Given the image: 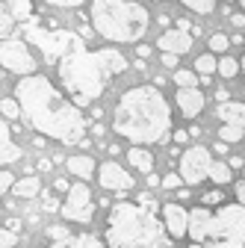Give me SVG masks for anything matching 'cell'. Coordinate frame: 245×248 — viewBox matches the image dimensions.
<instances>
[{"mask_svg": "<svg viewBox=\"0 0 245 248\" xmlns=\"http://www.w3.org/2000/svg\"><path fill=\"white\" fill-rule=\"evenodd\" d=\"M15 104L30 127L62 145H77L86 139L89 121L45 74H30L15 83Z\"/></svg>", "mask_w": 245, "mask_h": 248, "instance_id": "1", "label": "cell"}, {"mask_svg": "<svg viewBox=\"0 0 245 248\" xmlns=\"http://www.w3.org/2000/svg\"><path fill=\"white\" fill-rule=\"evenodd\" d=\"M127 71V59L118 47H101V50H77L68 53L56 62V74H59V92L77 107L95 104L104 89L109 86L112 77Z\"/></svg>", "mask_w": 245, "mask_h": 248, "instance_id": "2", "label": "cell"}, {"mask_svg": "<svg viewBox=\"0 0 245 248\" xmlns=\"http://www.w3.org/2000/svg\"><path fill=\"white\" fill-rule=\"evenodd\" d=\"M112 130L136 148L154 145L171 130V107L154 86H133L118 98L112 112Z\"/></svg>", "mask_w": 245, "mask_h": 248, "instance_id": "3", "label": "cell"}, {"mask_svg": "<svg viewBox=\"0 0 245 248\" xmlns=\"http://www.w3.org/2000/svg\"><path fill=\"white\" fill-rule=\"evenodd\" d=\"M104 245L107 248H174L157 216L130 201H118L109 210Z\"/></svg>", "mask_w": 245, "mask_h": 248, "instance_id": "4", "label": "cell"}, {"mask_svg": "<svg viewBox=\"0 0 245 248\" xmlns=\"http://www.w3.org/2000/svg\"><path fill=\"white\" fill-rule=\"evenodd\" d=\"M89 18H92L95 33L115 45L139 42L151 27L148 9L136 0H92Z\"/></svg>", "mask_w": 245, "mask_h": 248, "instance_id": "5", "label": "cell"}, {"mask_svg": "<svg viewBox=\"0 0 245 248\" xmlns=\"http://www.w3.org/2000/svg\"><path fill=\"white\" fill-rule=\"evenodd\" d=\"M186 233L192 245L207 242H245V207L239 201L222 204L219 210L210 207H192Z\"/></svg>", "mask_w": 245, "mask_h": 248, "instance_id": "6", "label": "cell"}, {"mask_svg": "<svg viewBox=\"0 0 245 248\" xmlns=\"http://www.w3.org/2000/svg\"><path fill=\"white\" fill-rule=\"evenodd\" d=\"M27 45H36L42 53H45V62H59L62 56L68 53H77V50H86V42L80 33H74V30H45V27H27Z\"/></svg>", "mask_w": 245, "mask_h": 248, "instance_id": "7", "label": "cell"}, {"mask_svg": "<svg viewBox=\"0 0 245 248\" xmlns=\"http://www.w3.org/2000/svg\"><path fill=\"white\" fill-rule=\"evenodd\" d=\"M0 65L12 74L30 77V74H36L39 62L30 53V45L24 39H0Z\"/></svg>", "mask_w": 245, "mask_h": 248, "instance_id": "8", "label": "cell"}, {"mask_svg": "<svg viewBox=\"0 0 245 248\" xmlns=\"http://www.w3.org/2000/svg\"><path fill=\"white\" fill-rule=\"evenodd\" d=\"M59 213H62V219H68V222L89 225L95 219V201H92L89 186L86 183H71L68 192H65V201L59 204Z\"/></svg>", "mask_w": 245, "mask_h": 248, "instance_id": "9", "label": "cell"}, {"mask_svg": "<svg viewBox=\"0 0 245 248\" xmlns=\"http://www.w3.org/2000/svg\"><path fill=\"white\" fill-rule=\"evenodd\" d=\"M210 151L204 145H189L186 151L180 154V163H177V174L183 180V186H198L207 180V171H210Z\"/></svg>", "mask_w": 245, "mask_h": 248, "instance_id": "10", "label": "cell"}, {"mask_svg": "<svg viewBox=\"0 0 245 248\" xmlns=\"http://www.w3.org/2000/svg\"><path fill=\"white\" fill-rule=\"evenodd\" d=\"M98 183L104 186V189L115 192L118 198L124 195L127 189H133V186H136L133 174H130L127 169H121L115 160H107V163H101V166H98Z\"/></svg>", "mask_w": 245, "mask_h": 248, "instance_id": "11", "label": "cell"}, {"mask_svg": "<svg viewBox=\"0 0 245 248\" xmlns=\"http://www.w3.org/2000/svg\"><path fill=\"white\" fill-rule=\"evenodd\" d=\"M160 216H163V228L168 233V239H183L186 236V222H189V210L180 207L177 201H168L160 207Z\"/></svg>", "mask_w": 245, "mask_h": 248, "instance_id": "12", "label": "cell"}, {"mask_svg": "<svg viewBox=\"0 0 245 248\" xmlns=\"http://www.w3.org/2000/svg\"><path fill=\"white\" fill-rule=\"evenodd\" d=\"M47 236H53L50 248H107L104 239H98L95 233H77V236H71L65 228H50Z\"/></svg>", "mask_w": 245, "mask_h": 248, "instance_id": "13", "label": "cell"}, {"mask_svg": "<svg viewBox=\"0 0 245 248\" xmlns=\"http://www.w3.org/2000/svg\"><path fill=\"white\" fill-rule=\"evenodd\" d=\"M157 47L163 53H171V56H183L192 50V36L189 33H180V30H166V33L157 39Z\"/></svg>", "mask_w": 245, "mask_h": 248, "instance_id": "14", "label": "cell"}, {"mask_svg": "<svg viewBox=\"0 0 245 248\" xmlns=\"http://www.w3.org/2000/svg\"><path fill=\"white\" fill-rule=\"evenodd\" d=\"M177 109L183 112V118H198L201 109H204V92L195 86V89H177Z\"/></svg>", "mask_w": 245, "mask_h": 248, "instance_id": "15", "label": "cell"}, {"mask_svg": "<svg viewBox=\"0 0 245 248\" xmlns=\"http://www.w3.org/2000/svg\"><path fill=\"white\" fill-rule=\"evenodd\" d=\"M24 157V151L21 145H15L12 139V127L0 118V166H6V163H18Z\"/></svg>", "mask_w": 245, "mask_h": 248, "instance_id": "16", "label": "cell"}, {"mask_svg": "<svg viewBox=\"0 0 245 248\" xmlns=\"http://www.w3.org/2000/svg\"><path fill=\"white\" fill-rule=\"evenodd\" d=\"M216 118L225 124H233V127H245V104L239 101H225L216 107Z\"/></svg>", "mask_w": 245, "mask_h": 248, "instance_id": "17", "label": "cell"}, {"mask_svg": "<svg viewBox=\"0 0 245 248\" xmlns=\"http://www.w3.org/2000/svg\"><path fill=\"white\" fill-rule=\"evenodd\" d=\"M95 160H92V157H83V154H80V157H77V154H74V157H68V171L74 174V177H80V183H86V180H92V177H95Z\"/></svg>", "mask_w": 245, "mask_h": 248, "instance_id": "18", "label": "cell"}, {"mask_svg": "<svg viewBox=\"0 0 245 248\" xmlns=\"http://www.w3.org/2000/svg\"><path fill=\"white\" fill-rule=\"evenodd\" d=\"M39 189H42V180H39L36 174H27V177H21V180H15V183H12V192H15L18 198H24V201L36 198V195H39Z\"/></svg>", "mask_w": 245, "mask_h": 248, "instance_id": "19", "label": "cell"}, {"mask_svg": "<svg viewBox=\"0 0 245 248\" xmlns=\"http://www.w3.org/2000/svg\"><path fill=\"white\" fill-rule=\"evenodd\" d=\"M127 160H130V166L133 169H139V171H145V174H151V169H154V154H151L148 148H130L127 151Z\"/></svg>", "mask_w": 245, "mask_h": 248, "instance_id": "20", "label": "cell"}, {"mask_svg": "<svg viewBox=\"0 0 245 248\" xmlns=\"http://www.w3.org/2000/svg\"><path fill=\"white\" fill-rule=\"evenodd\" d=\"M15 27H18V21H15V15H12L9 3H6V0H0V39H12Z\"/></svg>", "mask_w": 245, "mask_h": 248, "instance_id": "21", "label": "cell"}, {"mask_svg": "<svg viewBox=\"0 0 245 248\" xmlns=\"http://www.w3.org/2000/svg\"><path fill=\"white\" fill-rule=\"evenodd\" d=\"M207 177H213V183L225 186V183H230V180H233V171L228 169V163H225V160H213V163H210Z\"/></svg>", "mask_w": 245, "mask_h": 248, "instance_id": "22", "label": "cell"}, {"mask_svg": "<svg viewBox=\"0 0 245 248\" xmlns=\"http://www.w3.org/2000/svg\"><path fill=\"white\" fill-rule=\"evenodd\" d=\"M242 139H245L242 127H233V124H222V127H219V142L233 145V142H242Z\"/></svg>", "mask_w": 245, "mask_h": 248, "instance_id": "23", "label": "cell"}, {"mask_svg": "<svg viewBox=\"0 0 245 248\" xmlns=\"http://www.w3.org/2000/svg\"><path fill=\"white\" fill-rule=\"evenodd\" d=\"M216 71H219L225 80H230V77L239 74V62H236L233 56H222V59H216Z\"/></svg>", "mask_w": 245, "mask_h": 248, "instance_id": "24", "label": "cell"}, {"mask_svg": "<svg viewBox=\"0 0 245 248\" xmlns=\"http://www.w3.org/2000/svg\"><path fill=\"white\" fill-rule=\"evenodd\" d=\"M171 77H174L177 89H195V86H198V74H195V71H189V68H177Z\"/></svg>", "mask_w": 245, "mask_h": 248, "instance_id": "25", "label": "cell"}, {"mask_svg": "<svg viewBox=\"0 0 245 248\" xmlns=\"http://www.w3.org/2000/svg\"><path fill=\"white\" fill-rule=\"evenodd\" d=\"M213 71H216V56L213 53H204L195 59V74L198 77H213Z\"/></svg>", "mask_w": 245, "mask_h": 248, "instance_id": "26", "label": "cell"}, {"mask_svg": "<svg viewBox=\"0 0 245 248\" xmlns=\"http://www.w3.org/2000/svg\"><path fill=\"white\" fill-rule=\"evenodd\" d=\"M186 9H192V12H198V15H210L213 9H216V0H180Z\"/></svg>", "mask_w": 245, "mask_h": 248, "instance_id": "27", "label": "cell"}, {"mask_svg": "<svg viewBox=\"0 0 245 248\" xmlns=\"http://www.w3.org/2000/svg\"><path fill=\"white\" fill-rule=\"evenodd\" d=\"M0 112H3V118H9V121L21 118V109H18L15 98H3V101H0Z\"/></svg>", "mask_w": 245, "mask_h": 248, "instance_id": "28", "label": "cell"}, {"mask_svg": "<svg viewBox=\"0 0 245 248\" xmlns=\"http://www.w3.org/2000/svg\"><path fill=\"white\" fill-rule=\"evenodd\" d=\"M207 45H210V50H213V53H222V50H228V47H230V39H228V36H222V33H213V36L207 39Z\"/></svg>", "mask_w": 245, "mask_h": 248, "instance_id": "29", "label": "cell"}, {"mask_svg": "<svg viewBox=\"0 0 245 248\" xmlns=\"http://www.w3.org/2000/svg\"><path fill=\"white\" fill-rule=\"evenodd\" d=\"M160 186H163V189H180L183 180H180V174H177V171H171V174H166V177L160 180Z\"/></svg>", "mask_w": 245, "mask_h": 248, "instance_id": "30", "label": "cell"}, {"mask_svg": "<svg viewBox=\"0 0 245 248\" xmlns=\"http://www.w3.org/2000/svg\"><path fill=\"white\" fill-rule=\"evenodd\" d=\"M15 242H18V233L0 228V248H15Z\"/></svg>", "mask_w": 245, "mask_h": 248, "instance_id": "31", "label": "cell"}, {"mask_svg": "<svg viewBox=\"0 0 245 248\" xmlns=\"http://www.w3.org/2000/svg\"><path fill=\"white\" fill-rule=\"evenodd\" d=\"M12 183H15L12 171L9 169H0V192H12Z\"/></svg>", "mask_w": 245, "mask_h": 248, "instance_id": "32", "label": "cell"}, {"mask_svg": "<svg viewBox=\"0 0 245 248\" xmlns=\"http://www.w3.org/2000/svg\"><path fill=\"white\" fill-rule=\"evenodd\" d=\"M189 248H245V242H207V245H189Z\"/></svg>", "mask_w": 245, "mask_h": 248, "instance_id": "33", "label": "cell"}, {"mask_svg": "<svg viewBox=\"0 0 245 248\" xmlns=\"http://www.w3.org/2000/svg\"><path fill=\"white\" fill-rule=\"evenodd\" d=\"M225 198V192H219V189H210V192H204V204L201 207H210V204H219Z\"/></svg>", "mask_w": 245, "mask_h": 248, "instance_id": "34", "label": "cell"}, {"mask_svg": "<svg viewBox=\"0 0 245 248\" xmlns=\"http://www.w3.org/2000/svg\"><path fill=\"white\" fill-rule=\"evenodd\" d=\"M45 3H50V6H68V9H77L80 3H86V0H45Z\"/></svg>", "mask_w": 245, "mask_h": 248, "instance_id": "35", "label": "cell"}, {"mask_svg": "<svg viewBox=\"0 0 245 248\" xmlns=\"http://www.w3.org/2000/svg\"><path fill=\"white\" fill-rule=\"evenodd\" d=\"M230 24L233 27H245V12H230Z\"/></svg>", "mask_w": 245, "mask_h": 248, "instance_id": "36", "label": "cell"}, {"mask_svg": "<svg viewBox=\"0 0 245 248\" xmlns=\"http://www.w3.org/2000/svg\"><path fill=\"white\" fill-rule=\"evenodd\" d=\"M163 65H166V68H174V71H177V56H171V53H163Z\"/></svg>", "mask_w": 245, "mask_h": 248, "instance_id": "37", "label": "cell"}, {"mask_svg": "<svg viewBox=\"0 0 245 248\" xmlns=\"http://www.w3.org/2000/svg\"><path fill=\"white\" fill-rule=\"evenodd\" d=\"M171 139H174L177 145H186V142H189V133H186V130H174V136H171Z\"/></svg>", "mask_w": 245, "mask_h": 248, "instance_id": "38", "label": "cell"}, {"mask_svg": "<svg viewBox=\"0 0 245 248\" xmlns=\"http://www.w3.org/2000/svg\"><path fill=\"white\" fill-rule=\"evenodd\" d=\"M236 198H239V204L245 207V180H239V183H236Z\"/></svg>", "mask_w": 245, "mask_h": 248, "instance_id": "39", "label": "cell"}, {"mask_svg": "<svg viewBox=\"0 0 245 248\" xmlns=\"http://www.w3.org/2000/svg\"><path fill=\"white\" fill-rule=\"evenodd\" d=\"M228 169L233 171V169H242V157H236V154H233V157L228 160Z\"/></svg>", "mask_w": 245, "mask_h": 248, "instance_id": "40", "label": "cell"}, {"mask_svg": "<svg viewBox=\"0 0 245 248\" xmlns=\"http://www.w3.org/2000/svg\"><path fill=\"white\" fill-rule=\"evenodd\" d=\"M228 98H230V92H228V89H216V101H219V104H225Z\"/></svg>", "mask_w": 245, "mask_h": 248, "instance_id": "41", "label": "cell"}, {"mask_svg": "<svg viewBox=\"0 0 245 248\" xmlns=\"http://www.w3.org/2000/svg\"><path fill=\"white\" fill-rule=\"evenodd\" d=\"M53 186H56V189H59V192H68V180H62V177H59V180H56Z\"/></svg>", "mask_w": 245, "mask_h": 248, "instance_id": "42", "label": "cell"}, {"mask_svg": "<svg viewBox=\"0 0 245 248\" xmlns=\"http://www.w3.org/2000/svg\"><path fill=\"white\" fill-rule=\"evenodd\" d=\"M18 228H21V222H18V219H9V222H6V231H12V233H15Z\"/></svg>", "mask_w": 245, "mask_h": 248, "instance_id": "43", "label": "cell"}, {"mask_svg": "<svg viewBox=\"0 0 245 248\" xmlns=\"http://www.w3.org/2000/svg\"><path fill=\"white\" fill-rule=\"evenodd\" d=\"M136 53H139V59H145V56L151 53V47H145V45H139V47H136Z\"/></svg>", "mask_w": 245, "mask_h": 248, "instance_id": "44", "label": "cell"}, {"mask_svg": "<svg viewBox=\"0 0 245 248\" xmlns=\"http://www.w3.org/2000/svg\"><path fill=\"white\" fill-rule=\"evenodd\" d=\"M177 198H180V201H186V198H189V189H183V186H180V189H177Z\"/></svg>", "mask_w": 245, "mask_h": 248, "instance_id": "45", "label": "cell"}, {"mask_svg": "<svg viewBox=\"0 0 245 248\" xmlns=\"http://www.w3.org/2000/svg\"><path fill=\"white\" fill-rule=\"evenodd\" d=\"M239 68H242V74H245V56H242V62H239Z\"/></svg>", "mask_w": 245, "mask_h": 248, "instance_id": "46", "label": "cell"}, {"mask_svg": "<svg viewBox=\"0 0 245 248\" xmlns=\"http://www.w3.org/2000/svg\"><path fill=\"white\" fill-rule=\"evenodd\" d=\"M239 6H242V9H245V0H239Z\"/></svg>", "mask_w": 245, "mask_h": 248, "instance_id": "47", "label": "cell"}, {"mask_svg": "<svg viewBox=\"0 0 245 248\" xmlns=\"http://www.w3.org/2000/svg\"><path fill=\"white\" fill-rule=\"evenodd\" d=\"M225 3H233V0H225Z\"/></svg>", "mask_w": 245, "mask_h": 248, "instance_id": "48", "label": "cell"}, {"mask_svg": "<svg viewBox=\"0 0 245 248\" xmlns=\"http://www.w3.org/2000/svg\"><path fill=\"white\" fill-rule=\"evenodd\" d=\"M242 169H245V166H242Z\"/></svg>", "mask_w": 245, "mask_h": 248, "instance_id": "49", "label": "cell"}]
</instances>
